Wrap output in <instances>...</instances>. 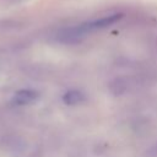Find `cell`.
<instances>
[{
	"label": "cell",
	"instance_id": "obj_1",
	"mask_svg": "<svg viewBox=\"0 0 157 157\" xmlns=\"http://www.w3.org/2000/svg\"><path fill=\"white\" fill-rule=\"evenodd\" d=\"M37 98V93L34 91H29V90H23V91H18L13 97H12V103L16 105H23V104H28L31 102H33Z\"/></svg>",
	"mask_w": 157,
	"mask_h": 157
}]
</instances>
